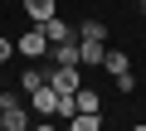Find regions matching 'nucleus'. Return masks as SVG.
<instances>
[{
	"mask_svg": "<svg viewBox=\"0 0 146 131\" xmlns=\"http://www.w3.org/2000/svg\"><path fill=\"white\" fill-rule=\"evenodd\" d=\"M0 117H5V131H29V112L20 92H0Z\"/></svg>",
	"mask_w": 146,
	"mask_h": 131,
	"instance_id": "nucleus-1",
	"label": "nucleus"
},
{
	"mask_svg": "<svg viewBox=\"0 0 146 131\" xmlns=\"http://www.w3.org/2000/svg\"><path fill=\"white\" fill-rule=\"evenodd\" d=\"M15 53H25V58H39V53H49V34H44V24H29V29L15 39Z\"/></svg>",
	"mask_w": 146,
	"mask_h": 131,
	"instance_id": "nucleus-2",
	"label": "nucleus"
},
{
	"mask_svg": "<svg viewBox=\"0 0 146 131\" xmlns=\"http://www.w3.org/2000/svg\"><path fill=\"white\" fill-rule=\"evenodd\" d=\"M49 88L63 97V92H78L83 88V78H78V63H58V68L49 73Z\"/></svg>",
	"mask_w": 146,
	"mask_h": 131,
	"instance_id": "nucleus-3",
	"label": "nucleus"
},
{
	"mask_svg": "<svg viewBox=\"0 0 146 131\" xmlns=\"http://www.w3.org/2000/svg\"><path fill=\"white\" fill-rule=\"evenodd\" d=\"M29 107H34L39 117H54V112H58V92L44 83V88H34V92H29Z\"/></svg>",
	"mask_w": 146,
	"mask_h": 131,
	"instance_id": "nucleus-4",
	"label": "nucleus"
},
{
	"mask_svg": "<svg viewBox=\"0 0 146 131\" xmlns=\"http://www.w3.org/2000/svg\"><path fill=\"white\" fill-rule=\"evenodd\" d=\"M78 63H107V39H78Z\"/></svg>",
	"mask_w": 146,
	"mask_h": 131,
	"instance_id": "nucleus-5",
	"label": "nucleus"
},
{
	"mask_svg": "<svg viewBox=\"0 0 146 131\" xmlns=\"http://www.w3.org/2000/svg\"><path fill=\"white\" fill-rule=\"evenodd\" d=\"M25 15H29V24L54 20V0H25Z\"/></svg>",
	"mask_w": 146,
	"mask_h": 131,
	"instance_id": "nucleus-6",
	"label": "nucleus"
},
{
	"mask_svg": "<svg viewBox=\"0 0 146 131\" xmlns=\"http://www.w3.org/2000/svg\"><path fill=\"white\" fill-rule=\"evenodd\" d=\"M102 68H107L112 78H127V73H131V58H127V53H117V49H107V63H102Z\"/></svg>",
	"mask_w": 146,
	"mask_h": 131,
	"instance_id": "nucleus-7",
	"label": "nucleus"
},
{
	"mask_svg": "<svg viewBox=\"0 0 146 131\" xmlns=\"http://www.w3.org/2000/svg\"><path fill=\"white\" fill-rule=\"evenodd\" d=\"M68 131H102V112H78L68 121Z\"/></svg>",
	"mask_w": 146,
	"mask_h": 131,
	"instance_id": "nucleus-8",
	"label": "nucleus"
},
{
	"mask_svg": "<svg viewBox=\"0 0 146 131\" xmlns=\"http://www.w3.org/2000/svg\"><path fill=\"white\" fill-rule=\"evenodd\" d=\"M44 34H49V49H54V44H68V39H73L63 20H44Z\"/></svg>",
	"mask_w": 146,
	"mask_h": 131,
	"instance_id": "nucleus-9",
	"label": "nucleus"
},
{
	"mask_svg": "<svg viewBox=\"0 0 146 131\" xmlns=\"http://www.w3.org/2000/svg\"><path fill=\"white\" fill-rule=\"evenodd\" d=\"M49 53H54V63H78V39H68V44H54Z\"/></svg>",
	"mask_w": 146,
	"mask_h": 131,
	"instance_id": "nucleus-10",
	"label": "nucleus"
},
{
	"mask_svg": "<svg viewBox=\"0 0 146 131\" xmlns=\"http://www.w3.org/2000/svg\"><path fill=\"white\" fill-rule=\"evenodd\" d=\"M73 97H78V112H102V97H98L93 88H78Z\"/></svg>",
	"mask_w": 146,
	"mask_h": 131,
	"instance_id": "nucleus-11",
	"label": "nucleus"
},
{
	"mask_svg": "<svg viewBox=\"0 0 146 131\" xmlns=\"http://www.w3.org/2000/svg\"><path fill=\"white\" fill-rule=\"evenodd\" d=\"M78 39H107L102 20H83V24H78Z\"/></svg>",
	"mask_w": 146,
	"mask_h": 131,
	"instance_id": "nucleus-12",
	"label": "nucleus"
},
{
	"mask_svg": "<svg viewBox=\"0 0 146 131\" xmlns=\"http://www.w3.org/2000/svg\"><path fill=\"white\" fill-rule=\"evenodd\" d=\"M44 83H49V73H39V68H25V78H20V88H25V92L44 88Z\"/></svg>",
	"mask_w": 146,
	"mask_h": 131,
	"instance_id": "nucleus-13",
	"label": "nucleus"
},
{
	"mask_svg": "<svg viewBox=\"0 0 146 131\" xmlns=\"http://www.w3.org/2000/svg\"><path fill=\"white\" fill-rule=\"evenodd\" d=\"M10 53H15V44H10V39H0V63H5Z\"/></svg>",
	"mask_w": 146,
	"mask_h": 131,
	"instance_id": "nucleus-14",
	"label": "nucleus"
},
{
	"mask_svg": "<svg viewBox=\"0 0 146 131\" xmlns=\"http://www.w3.org/2000/svg\"><path fill=\"white\" fill-rule=\"evenodd\" d=\"M0 131H5V117H0Z\"/></svg>",
	"mask_w": 146,
	"mask_h": 131,
	"instance_id": "nucleus-15",
	"label": "nucleus"
},
{
	"mask_svg": "<svg viewBox=\"0 0 146 131\" xmlns=\"http://www.w3.org/2000/svg\"><path fill=\"white\" fill-rule=\"evenodd\" d=\"M131 131H146V126H131Z\"/></svg>",
	"mask_w": 146,
	"mask_h": 131,
	"instance_id": "nucleus-16",
	"label": "nucleus"
},
{
	"mask_svg": "<svg viewBox=\"0 0 146 131\" xmlns=\"http://www.w3.org/2000/svg\"><path fill=\"white\" fill-rule=\"evenodd\" d=\"M141 10H146V0H141Z\"/></svg>",
	"mask_w": 146,
	"mask_h": 131,
	"instance_id": "nucleus-17",
	"label": "nucleus"
}]
</instances>
